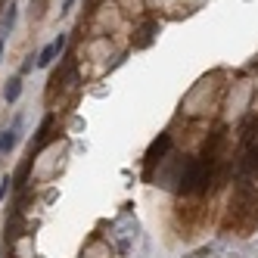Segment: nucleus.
Here are the masks:
<instances>
[{"mask_svg": "<svg viewBox=\"0 0 258 258\" xmlns=\"http://www.w3.org/2000/svg\"><path fill=\"white\" fill-rule=\"evenodd\" d=\"M209 165L212 162H206V159H193V162H187L183 165V171H180V193H199L202 187L209 183Z\"/></svg>", "mask_w": 258, "mask_h": 258, "instance_id": "nucleus-1", "label": "nucleus"}, {"mask_svg": "<svg viewBox=\"0 0 258 258\" xmlns=\"http://www.w3.org/2000/svg\"><path fill=\"white\" fill-rule=\"evenodd\" d=\"M168 146H171V134H159V140L150 143V150H146V162H143V174L150 177L153 168L165 159V153H168Z\"/></svg>", "mask_w": 258, "mask_h": 258, "instance_id": "nucleus-2", "label": "nucleus"}, {"mask_svg": "<svg viewBox=\"0 0 258 258\" xmlns=\"http://www.w3.org/2000/svg\"><path fill=\"white\" fill-rule=\"evenodd\" d=\"M19 134H22V115H16V121L0 134V153H13L16 143H19Z\"/></svg>", "mask_w": 258, "mask_h": 258, "instance_id": "nucleus-3", "label": "nucleus"}, {"mask_svg": "<svg viewBox=\"0 0 258 258\" xmlns=\"http://www.w3.org/2000/svg\"><path fill=\"white\" fill-rule=\"evenodd\" d=\"M16 19H19V7L10 4V10L4 13V19H0V38H7V34L16 28Z\"/></svg>", "mask_w": 258, "mask_h": 258, "instance_id": "nucleus-4", "label": "nucleus"}, {"mask_svg": "<svg viewBox=\"0 0 258 258\" xmlns=\"http://www.w3.org/2000/svg\"><path fill=\"white\" fill-rule=\"evenodd\" d=\"M19 94H22V78H10L7 87H4V100L7 103H16V100H19Z\"/></svg>", "mask_w": 258, "mask_h": 258, "instance_id": "nucleus-5", "label": "nucleus"}, {"mask_svg": "<svg viewBox=\"0 0 258 258\" xmlns=\"http://www.w3.org/2000/svg\"><path fill=\"white\" fill-rule=\"evenodd\" d=\"M56 53H62V50H59L56 44H50V47H44V50L38 53V66H41V69H47V66L53 62V56H56Z\"/></svg>", "mask_w": 258, "mask_h": 258, "instance_id": "nucleus-6", "label": "nucleus"}, {"mask_svg": "<svg viewBox=\"0 0 258 258\" xmlns=\"http://www.w3.org/2000/svg\"><path fill=\"white\" fill-rule=\"evenodd\" d=\"M153 31H156V22H150L146 28H140V38H137V47H146L153 41Z\"/></svg>", "mask_w": 258, "mask_h": 258, "instance_id": "nucleus-7", "label": "nucleus"}, {"mask_svg": "<svg viewBox=\"0 0 258 258\" xmlns=\"http://www.w3.org/2000/svg\"><path fill=\"white\" fill-rule=\"evenodd\" d=\"M215 246H209V249H199V252H193V255H187V258H215Z\"/></svg>", "mask_w": 258, "mask_h": 258, "instance_id": "nucleus-8", "label": "nucleus"}, {"mask_svg": "<svg viewBox=\"0 0 258 258\" xmlns=\"http://www.w3.org/2000/svg\"><path fill=\"white\" fill-rule=\"evenodd\" d=\"M34 62H38V59H34V56H28V59H25V66H22V75H28V72L34 69Z\"/></svg>", "mask_w": 258, "mask_h": 258, "instance_id": "nucleus-9", "label": "nucleus"}, {"mask_svg": "<svg viewBox=\"0 0 258 258\" xmlns=\"http://www.w3.org/2000/svg\"><path fill=\"white\" fill-rule=\"evenodd\" d=\"M72 7H75V0H62V10H59V13H69Z\"/></svg>", "mask_w": 258, "mask_h": 258, "instance_id": "nucleus-10", "label": "nucleus"}, {"mask_svg": "<svg viewBox=\"0 0 258 258\" xmlns=\"http://www.w3.org/2000/svg\"><path fill=\"white\" fill-rule=\"evenodd\" d=\"M0 59H4V38H0Z\"/></svg>", "mask_w": 258, "mask_h": 258, "instance_id": "nucleus-11", "label": "nucleus"}, {"mask_svg": "<svg viewBox=\"0 0 258 258\" xmlns=\"http://www.w3.org/2000/svg\"><path fill=\"white\" fill-rule=\"evenodd\" d=\"M255 168H258V153H255Z\"/></svg>", "mask_w": 258, "mask_h": 258, "instance_id": "nucleus-12", "label": "nucleus"}]
</instances>
